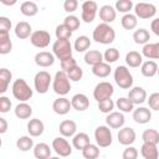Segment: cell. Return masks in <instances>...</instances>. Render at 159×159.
<instances>
[{
    "mask_svg": "<svg viewBox=\"0 0 159 159\" xmlns=\"http://www.w3.org/2000/svg\"><path fill=\"white\" fill-rule=\"evenodd\" d=\"M106 123L109 128L113 129H119L124 125L125 123V118L123 116L122 112H111L107 117H106Z\"/></svg>",
    "mask_w": 159,
    "mask_h": 159,
    "instance_id": "2e32d148",
    "label": "cell"
},
{
    "mask_svg": "<svg viewBox=\"0 0 159 159\" xmlns=\"http://www.w3.org/2000/svg\"><path fill=\"white\" fill-rule=\"evenodd\" d=\"M133 1L132 0H118L116 1V11H119V12H123L124 15L125 14H129V11L133 9Z\"/></svg>",
    "mask_w": 159,
    "mask_h": 159,
    "instance_id": "ee69618b",
    "label": "cell"
},
{
    "mask_svg": "<svg viewBox=\"0 0 159 159\" xmlns=\"http://www.w3.org/2000/svg\"><path fill=\"white\" fill-rule=\"evenodd\" d=\"M158 65L155 61L153 60H148L145 62L142 63L140 66V72L144 77H154L157 73H158Z\"/></svg>",
    "mask_w": 159,
    "mask_h": 159,
    "instance_id": "484cf974",
    "label": "cell"
},
{
    "mask_svg": "<svg viewBox=\"0 0 159 159\" xmlns=\"http://www.w3.org/2000/svg\"><path fill=\"white\" fill-rule=\"evenodd\" d=\"M58 130H60L61 135L65 137V138L75 137L76 135V132H77V124L72 119H65V120H62L60 123Z\"/></svg>",
    "mask_w": 159,
    "mask_h": 159,
    "instance_id": "e0dca14e",
    "label": "cell"
},
{
    "mask_svg": "<svg viewBox=\"0 0 159 159\" xmlns=\"http://www.w3.org/2000/svg\"><path fill=\"white\" fill-rule=\"evenodd\" d=\"M120 24H122L123 29H125V30H133L138 25V17L135 16V14H130V12L129 14H125L120 19Z\"/></svg>",
    "mask_w": 159,
    "mask_h": 159,
    "instance_id": "8d00e7d4",
    "label": "cell"
},
{
    "mask_svg": "<svg viewBox=\"0 0 159 159\" xmlns=\"http://www.w3.org/2000/svg\"><path fill=\"white\" fill-rule=\"evenodd\" d=\"M116 106H117V108L120 112H124V113H129V112L134 111V104L132 103V101L128 97H120V98H118L117 102H116Z\"/></svg>",
    "mask_w": 159,
    "mask_h": 159,
    "instance_id": "ab89813d",
    "label": "cell"
},
{
    "mask_svg": "<svg viewBox=\"0 0 159 159\" xmlns=\"http://www.w3.org/2000/svg\"><path fill=\"white\" fill-rule=\"evenodd\" d=\"M72 108V104H71V101L65 98V97H58L57 99L53 101L52 103V109L56 114H60V116H65L70 112V109Z\"/></svg>",
    "mask_w": 159,
    "mask_h": 159,
    "instance_id": "9a60e30c",
    "label": "cell"
},
{
    "mask_svg": "<svg viewBox=\"0 0 159 159\" xmlns=\"http://www.w3.org/2000/svg\"><path fill=\"white\" fill-rule=\"evenodd\" d=\"M89 46H91V40H89V37H87L84 35L78 36L75 40V43H73V48L77 52H87Z\"/></svg>",
    "mask_w": 159,
    "mask_h": 159,
    "instance_id": "74e56055",
    "label": "cell"
},
{
    "mask_svg": "<svg viewBox=\"0 0 159 159\" xmlns=\"http://www.w3.org/2000/svg\"><path fill=\"white\" fill-rule=\"evenodd\" d=\"M11 78H12V73L7 68L0 70V93H5L7 91Z\"/></svg>",
    "mask_w": 159,
    "mask_h": 159,
    "instance_id": "d590c367",
    "label": "cell"
},
{
    "mask_svg": "<svg viewBox=\"0 0 159 159\" xmlns=\"http://www.w3.org/2000/svg\"><path fill=\"white\" fill-rule=\"evenodd\" d=\"M6 130H7V122H6L5 118L1 117V118H0V133L4 134Z\"/></svg>",
    "mask_w": 159,
    "mask_h": 159,
    "instance_id": "6f0895ef",
    "label": "cell"
},
{
    "mask_svg": "<svg viewBox=\"0 0 159 159\" xmlns=\"http://www.w3.org/2000/svg\"><path fill=\"white\" fill-rule=\"evenodd\" d=\"M128 98L132 101V103L135 106V104H142L144 103L147 99H148V94H147V91L143 88V87H133L129 89L128 92Z\"/></svg>",
    "mask_w": 159,
    "mask_h": 159,
    "instance_id": "5bb4252c",
    "label": "cell"
},
{
    "mask_svg": "<svg viewBox=\"0 0 159 159\" xmlns=\"http://www.w3.org/2000/svg\"><path fill=\"white\" fill-rule=\"evenodd\" d=\"M133 40L138 45H147L150 40V34L147 29H138L133 34Z\"/></svg>",
    "mask_w": 159,
    "mask_h": 159,
    "instance_id": "e575fe53",
    "label": "cell"
},
{
    "mask_svg": "<svg viewBox=\"0 0 159 159\" xmlns=\"http://www.w3.org/2000/svg\"><path fill=\"white\" fill-rule=\"evenodd\" d=\"M75 66H77V61L73 58V57H68V58H65L61 61V68L63 72H68L70 70H72Z\"/></svg>",
    "mask_w": 159,
    "mask_h": 159,
    "instance_id": "681fc988",
    "label": "cell"
},
{
    "mask_svg": "<svg viewBox=\"0 0 159 159\" xmlns=\"http://www.w3.org/2000/svg\"><path fill=\"white\" fill-rule=\"evenodd\" d=\"M32 114V108L26 102H21L15 107V116L19 119H27Z\"/></svg>",
    "mask_w": 159,
    "mask_h": 159,
    "instance_id": "1f68e13d",
    "label": "cell"
},
{
    "mask_svg": "<svg viewBox=\"0 0 159 159\" xmlns=\"http://www.w3.org/2000/svg\"><path fill=\"white\" fill-rule=\"evenodd\" d=\"M157 75H158V76H159V67H158V73H157Z\"/></svg>",
    "mask_w": 159,
    "mask_h": 159,
    "instance_id": "91938a15",
    "label": "cell"
},
{
    "mask_svg": "<svg viewBox=\"0 0 159 159\" xmlns=\"http://www.w3.org/2000/svg\"><path fill=\"white\" fill-rule=\"evenodd\" d=\"M20 11H21L22 15L31 17V16H35L39 12V6L34 1H24L20 6Z\"/></svg>",
    "mask_w": 159,
    "mask_h": 159,
    "instance_id": "836d02e7",
    "label": "cell"
},
{
    "mask_svg": "<svg viewBox=\"0 0 159 159\" xmlns=\"http://www.w3.org/2000/svg\"><path fill=\"white\" fill-rule=\"evenodd\" d=\"M71 80L68 78L67 73L61 71H57L53 80H52V89L58 96H66L71 91Z\"/></svg>",
    "mask_w": 159,
    "mask_h": 159,
    "instance_id": "7a4b0ae2",
    "label": "cell"
},
{
    "mask_svg": "<svg viewBox=\"0 0 159 159\" xmlns=\"http://www.w3.org/2000/svg\"><path fill=\"white\" fill-rule=\"evenodd\" d=\"M82 155L84 159H97L99 157V147L91 143L82 150Z\"/></svg>",
    "mask_w": 159,
    "mask_h": 159,
    "instance_id": "b9f144b4",
    "label": "cell"
},
{
    "mask_svg": "<svg viewBox=\"0 0 159 159\" xmlns=\"http://www.w3.org/2000/svg\"><path fill=\"white\" fill-rule=\"evenodd\" d=\"M11 108V101L6 96L0 97V112L1 113H7Z\"/></svg>",
    "mask_w": 159,
    "mask_h": 159,
    "instance_id": "f5cc1de1",
    "label": "cell"
},
{
    "mask_svg": "<svg viewBox=\"0 0 159 159\" xmlns=\"http://www.w3.org/2000/svg\"><path fill=\"white\" fill-rule=\"evenodd\" d=\"M150 30L153 31L154 35H157L159 37V17L154 19L152 22H150Z\"/></svg>",
    "mask_w": 159,
    "mask_h": 159,
    "instance_id": "9f6ffc18",
    "label": "cell"
},
{
    "mask_svg": "<svg viewBox=\"0 0 159 159\" xmlns=\"http://www.w3.org/2000/svg\"><path fill=\"white\" fill-rule=\"evenodd\" d=\"M149 108L153 111H159V92H154L149 96V98L147 99Z\"/></svg>",
    "mask_w": 159,
    "mask_h": 159,
    "instance_id": "f907efd6",
    "label": "cell"
},
{
    "mask_svg": "<svg viewBox=\"0 0 159 159\" xmlns=\"http://www.w3.org/2000/svg\"><path fill=\"white\" fill-rule=\"evenodd\" d=\"M125 63L129 67L137 68V67L142 66V63H143V55L139 53L138 51H129L125 55Z\"/></svg>",
    "mask_w": 159,
    "mask_h": 159,
    "instance_id": "f546056e",
    "label": "cell"
},
{
    "mask_svg": "<svg viewBox=\"0 0 159 159\" xmlns=\"http://www.w3.org/2000/svg\"><path fill=\"white\" fill-rule=\"evenodd\" d=\"M84 62L93 67V66L103 62V55L98 50H89L84 53Z\"/></svg>",
    "mask_w": 159,
    "mask_h": 159,
    "instance_id": "83f0119b",
    "label": "cell"
},
{
    "mask_svg": "<svg viewBox=\"0 0 159 159\" xmlns=\"http://www.w3.org/2000/svg\"><path fill=\"white\" fill-rule=\"evenodd\" d=\"M11 29V21L6 16H0V31H6L9 32Z\"/></svg>",
    "mask_w": 159,
    "mask_h": 159,
    "instance_id": "11a10c76",
    "label": "cell"
},
{
    "mask_svg": "<svg viewBox=\"0 0 159 159\" xmlns=\"http://www.w3.org/2000/svg\"><path fill=\"white\" fill-rule=\"evenodd\" d=\"M55 35L57 37V40H70L72 36V31L63 24L58 25L55 30Z\"/></svg>",
    "mask_w": 159,
    "mask_h": 159,
    "instance_id": "7bdbcfd3",
    "label": "cell"
},
{
    "mask_svg": "<svg viewBox=\"0 0 159 159\" xmlns=\"http://www.w3.org/2000/svg\"><path fill=\"white\" fill-rule=\"evenodd\" d=\"M142 55L148 60H159V42L144 45L142 48Z\"/></svg>",
    "mask_w": 159,
    "mask_h": 159,
    "instance_id": "cb8c5ba5",
    "label": "cell"
},
{
    "mask_svg": "<svg viewBox=\"0 0 159 159\" xmlns=\"http://www.w3.org/2000/svg\"><path fill=\"white\" fill-rule=\"evenodd\" d=\"M63 25H66V26L73 32V31L78 30V27H80V25H81V21H80V19H78L77 16H75V15H68V16L65 17Z\"/></svg>",
    "mask_w": 159,
    "mask_h": 159,
    "instance_id": "f6af8a7d",
    "label": "cell"
},
{
    "mask_svg": "<svg viewBox=\"0 0 159 159\" xmlns=\"http://www.w3.org/2000/svg\"><path fill=\"white\" fill-rule=\"evenodd\" d=\"M92 37L96 42L102 43V45H109L114 41L116 39V31L112 26H109V24H98L93 32H92Z\"/></svg>",
    "mask_w": 159,
    "mask_h": 159,
    "instance_id": "6da1fadb",
    "label": "cell"
},
{
    "mask_svg": "<svg viewBox=\"0 0 159 159\" xmlns=\"http://www.w3.org/2000/svg\"><path fill=\"white\" fill-rule=\"evenodd\" d=\"M67 76H68V78H70L71 81L78 82V81L82 78V76H83V71H82V68L77 65V66H75L72 70H70V71L67 72Z\"/></svg>",
    "mask_w": 159,
    "mask_h": 159,
    "instance_id": "c3c4849f",
    "label": "cell"
},
{
    "mask_svg": "<svg viewBox=\"0 0 159 159\" xmlns=\"http://www.w3.org/2000/svg\"><path fill=\"white\" fill-rule=\"evenodd\" d=\"M88 144H91L89 137H88L87 133H83V132L77 133V134L73 137V139H72V145H73V148H76L77 150H81V152H82Z\"/></svg>",
    "mask_w": 159,
    "mask_h": 159,
    "instance_id": "4316f807",
    "label": "cell"
},
{
    "mask_svg": "<svg viewBox=\"0 0 159 159\" xmlns=\"http://www.w3.org/2000/svg\"><path fill=\"white\" fill-rule=\"evenodd\" d=\"M51 81L52 77L47 71H39L34 77V87L36 92L40 94H45L50 88Z\"/></svg>",
    "mask_w": 159,
    "mask_h": 159,
    "instance_id": "8992f818",
    "label": "cell"
},
{
    "mask_svg": "<svg viewBox=\"0 0 159 159\" xmlns=\"http://www.w3.org/2000/svg\"><path fill=\"white\" fill-rule=\"evenodd\" d=\"M50 159H60V158H58V157H51Z\"/></svg>",
    "mask_w": 159,
    "mask_h": 159,
    "instance_id": "680465c9",
    "label": "cell"
},
{
    "mask_svg": "<svg viewBox=\"0 0 159 159\" xmlns=\"http://www.w3.org/2000/svg\"><path fill=\"white\" fill-rule=\"evenodd\" d=\"M134 12L139 19H150L157 14V7L150 2H138L134 5Z\"/></svg>",
    "mask_w": 159,
    "mask_h": 159,
    "instance_id": "7c38bea8",
    "label": "cell"
},
{
    "mask_svg": "<svg viewBox=\"0 0 159 159\" xmlns=\"http://www.w3.org/2000/svg\"><path fill=\"white\" fill-rule=\"evenodd\" d=\"M142 139L144 143L158 144L159 143V132L157 129H145L142 134Z\"/></svg>",
    "mask_w": 159,
    "mask_h": 159,
    "instance_id": "f35d334b",
    "label": "cell"
},
{
    "mask_svg": "<svg viewBox=\"0 0 159 159\" xmlns=\"http://www.w3.org/2000/svg\"><path fill=\"white\" fill-rule=\"evenodd\" d=\"M114 82L123 89H129L133 86V76L125 66H118L114 70Z\"/></svg>",
    "mask_w": 159,
    "mask_h": 159,
    "instance_id": "277c9868",
    "label": "cell"
},
{
    "mask_svg": "<svg viewBox=\"0 0 159 159\" xmlns=\"http://www.w3.org/2000/svg\"><path fill=\"white\" fill-rule=\"evenodd\" d=\"M135 138H137L135 130L133 128H130V127H123L118 132V142L122 145L129 147L130 144H133L135 142Z\"/></svg>",
    "mask_w": 159,
    "mask_h": 159,
    "instance_id": "4fadbf2b",
    "label": "cell"
},
{
    "mask_svg": "<svg viewBox=\"0 0 159 159\" xmlns=\"http://www.w3.org/2000/svg\"><path fill=\"white\" fill-rule=\"evenodd\" d=\"M43 129H45L43 122L39 118H32L27 123V132L31 137H40L43 133Z\"/></svg>",
    "mask_w": 159,
    "mask_h": 159,
    "instance_id": "603a6c76",
    "label": "cell"
},
{
    "mask_svg": "<svg viewBox=\"0 0 159 159\" xmlns=\"http://www.w3.org/2000/svg\"><path fill=\"white\" fill-rule=\"evenodd\" d=\"M52 149L56 152L57 155L66 158L70 157L72 153V147L71 144L67 142V139H65V137H57L52 140Z\"/></svg>",
    "mask_w": 159,
    "mask_h": 159,
    "instance_id": "8fae6325",
    "label": "cell"
},
{
    "mask_svg": "<svg viewBox=\"0 0 159 159\" xmlns=\"http://www.w3.org/2000/svg\"><path fill=\"white\" fill-rule=\"evenodd\" d=\"M16 147L17 149H20L21 152H27L30 149H32L34 147V140L29 135H22L16 140Z\"/></svg>",
    "mask_w": 159,
    "mask_h": 159,
    "instance_id": "60d3db41",
    "label": "cell"
},
{
    "mask_svg": "<svg viewBox=\"0 0 159 159\" xmlns=\"http://www.w3.org/2000/svg\"><path fill=\"white\" fill-rule=\"evenodd\" d=\"M82 9V12H81V19L86 22V24H91L96 15H97V11H98V5L96 1H92V0H87L82 4L81 6Z\"/></svg>",
    "mask_w": 159,
    "mask_h": 159,
    "instance_id": "9c48e42d",
    "label": "cell"
},
{
    "mask_svg": "<svg viewBox=\"0 0 159 159\" xmlns=\"http://www.w3.org/2000/svg\"><path fill=\"white\" fill-rule=\"evenodd\" d=\"M34 155L36 159H50L51 149L46 143H37L34 147Z\"/></svg>",
    "mask_w": 159,
    "mask_h": 159,
    "instance_id": "4dcf8cb0",
    "label": "cell"
},
{
    "mask_svg": "<svg viewBox=\"0 0 159 159\" xmlns=\"http://www.w3.org/2000/svg\"><path fill=\"white\" fill-rule=\"evenodd\" d=\"M52 52L60 61L72 57V45L70 40H56L52 45Z\"/></svg>",
    "mask_w": 159,
    "mask_h": 159,
    "instance_id": "5b68a950",
    "label": "cell"
},
{
    "mask_svg": "<svg viewBox=\"0 0 159 159\" xmlns=\"http://www.w3.org/2000/svg\"><path fill=\"white\" fill-rule=\"evenodd\" d=\"M133 119L138 124H145L152 119V112L147 107H138L133 111Z\"/></svg>",
    "mask_w": 159,
    "mask_h": 159,
    "instance_id": "ffe728a7",
    "label": "cell"
},
{
    "mask_svg": "<svg viewBox=\"0 0 159 159\" xmlns=\"http://www.w3.org/2000/svg\"><path fill=\"white\" fill-rule=\"evenodd\" d=\"M55 62V55L47 51H40L35 55V63L40 67H50Z\"/></svg>",
    "mask_w": 159,
    "mask_h": 159,
    "instance_id": "ac0fdd59",
    "label": "cell"
},
{
    "mask_svg": "<svg viewBox=\"0 0 159 159\" xmlns=\"http://www.w3.org/2000/svg\"><path fill=\"white\" fill-rule=\"evenodd\" d=\"M137 158H138V150H137V148L129 145V147H127L123 150L122 159H137Z\"/></svg>",
    "mask_w": 159,
    "mask_h": 159,
    "instance_id": "816d5d0a",
    "label": "cell"
},
{
    "mask_svg": "<svg viewBox=\"0 0 159 159\" xmlns=\"http://www.w3.org/2000/svg\"><path fill=\"white\" fill-rule=\"evenodd\" d=\"M71 104H72L73 109H76L78 112H83L89 107V99L86 94L77 93L71 98Z\"/></svg>",
    "mask_w": 159,
    "mask_h": 159,
    "instance_id": "d6986e66",
    "label": "cell"
},
{
    "mask_svg": "<svg viewBox=\"0 0 159 159\" xmlns=\"http://www.w3.org/2000/svg\"><path fill=\"white\" fill-rule=\"evenodd\" d=\"M117 16V11L113 6L111 5H103L99 9V19L104 22V24H111L116 20Z\"/></svg>",
    "mask_w": 159,
    "mask_h": 159,
    "instance_id": "44dd1931",
    "label": "cell"
},
{
    "mask_svg": "<svg viewBox=\"0 0 159 159\" xmlns=\"http://www.w3.org/2000/svg\"><path fill=\"white\" fill-rule=\"evenodd\" d=\"M114 93V88H113V84L107 82V81H103V82H99L96 84L94 89H93V97L97 102H102L104 99H108L112 97V94Z\"/></svg>",
    "mask_w": 159,
    "mask_h": 159,
    "instance_id": "ba28073f",
    "label": "cell"
},
{
    "mask_svg": "<svg viewBox=\"0 0 159 159\" xmlns=\"http://www.w3.org/2000/svg\"><path fill=\"white\" fill-rule=\"evenodd\" d=\"M12 50V42L10 40V35L6 31H0V53L7 55Z\"/></svg>",
    "mask_w": 159,
    "mask_h": 159,
    "instance_id": "f1b7e54d",
    "label": "cell"
},
{
    "mask_svg": "<svg viewBox=\"0 0 159 159\" xmlns=\"http://www.w3.org/2000/svg\"><path fill=\"white\" fill-rule=\"evenodd\" d=\"M111 71H112V68H111L109 63H107V62H101V63H98V65H96V66L92 67L93 75L96 77H99V78L108 77L109 73H111Z\"/></svg>",
    "mask_w": 159,
    "mask_h": 159,
    "instance_id": "d6a6232c",
    "label": "cell"
},
{
    "mask_svg": "<svg viewBox=\"0 0 159 159\" xmlns=\"http://www.w3.org/2000/svg\"><path fill=\"white\" fill-rule=\"evenodd\" d=\"M15 35L17 39H21V40H25L27 37H31L32 35V29H31V25L26 21H20L16 24L15 26Z\"/></svg>",
    "mask_w": 159,
    "mask_h": 159,
    "instance_id": "7402d4cb",
    "label": "cell"
},
{
    "mask_svg": "<svg viewBox=\"0 0 159 159\" xmlns=\"http://www.w3.org/2000/svg\"><path fill=\"white\" fill-rule=\"evenodd\" d=\"M114 106H116V103H114L113 99H111V98L104 99V101H102V102H98V109H99L102 113H106V114H109L111 112H113Z\"/></svg>",
    "mask_w": 159,
    "mask_h": 159,
    "instance_id": "7dc6e473",
    "label": "cell"
},
{
    "mask_svg": "<svg viewBox=\"0 0 159 159\" xmlns=\"http://www.w3.org/2000/svg\"><path fill=\"white\" fill-rule=\"evenodd\" d=\"M51 41V35L50 32H47L46 30H37L34 31L31 37H30V42L32 43V46L37 47V48H45L50 45Z\"/></svg>",
    "mask_w": 159,
    "mask_h": 159,
    "instance_id": "30bf717a",
    "label": "cell"
},
{
    "mask_svg": "<svg viewBox=\"0 0 159 159\" xmlns=\"http://www.w3.org/2000/svg\"><path fill=\"white\" fill-rule=\"evenodd\" d=\"M77 7H78V1L77 0H66L63 2V9H65L66 12H70L71 14V12L76 11Z\"/></svg>",
    "mask_w": 159,
    "mask_h": 159,
    "instance_id": "db71d44e",
    "label": "cell"
},
{
    "mask_svg": "<svg viewBox=\"0 0 159 159\" xmlns=\"http://www.w3.org/2000/svg\"><path fill=\"white\" fill-rule=\"evenodd\" d=\"M11 91H12V96L20 102L29 101L34 94V91L31 89V87L27 84V82L24 78L15 80L14 83H12Z\"/></svg>",
    "mask_w": 159,
    "mask_h": 159,
    "instance_id": "3957f363",
    "label": "cell"
},
{
    "mask_svg": "<svg viewBox=\"0 0 159 159\" xmlns=\"http://www.w3.org/2000/svg\"><path fill=\"white\" fill-rule=\"evenodd\" d=\"M119 58V51L114 47H109L108 50H106V52L103 53V60L107 62V63H113L116 62L117 60Z\"/></svg>",
    "mask_w": 159,
    "mask_h": 159,
    "instance_id": "bcb514c9",
    "label": "cell"
},
{
    "mask_svg": "<svg viewBox=\"0 0 159 159\" xmlns=\"http://www.w3.org/2000/svg\"><path fill=\"white\" fill-rule=\"evenodd\" d=\"M140 154L144 159H159V152L155 144L143 143L140 148Z\"/></svg>",
    "mask_w": 159,
    "mask_h": 159,
    "instance_id": "d4e9b609",
    "label": "cell"
},
{
    "mask_svg": "<svg viewBox=\"0 0 159 159\" xmlns=\"http://www.w3.org/2000/svg\"><path fill=\"white\" fill-rule=\"evenodd\" d=\"M94 139L99 148H107L112 144V132L107 125H98L94 130Z\"/></svg>",
    "mask_w": 159,
    "mask_h": 159,
    "instance_id": "52a82bcc",
    "label": "cell"
}]
</instances>
